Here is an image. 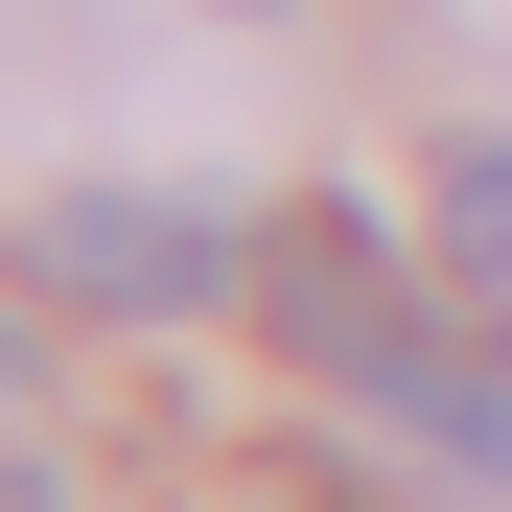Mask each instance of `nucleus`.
<instances>
[{"label": "nucleus", "instance_id": "obj_1", "mask_svg": "<svg viewBox=\"0 0 512 512\" xmlns=\"http://www.w3.org/2000/svg\"><path fill=\"white\" fill-rule=\"evenodd\" d=\"M24 280L47 303H117V326H187V303H256V233L163 210V187H47L24 210Z\"/></svg>", "mask_w": 512, "mask_h": 512}, {"label": "nucleus", "instance_id": "obj_2", "mask_svg": "<svg viewBox=\"0 0 512 512\" xmlns=\"http://www.w3.org/2000/svg\"><path fill=\"white\" fill-rule=\"evenodd\" d=\"M256 326H280V350L350 396L396 326H419V303H396V256H373V210H280V233H256Z\"/></svg>", "mask_w": 512, "mask_h": 512}, {"label": "nucleus", "instance_id": "obj_3", "mask_svg": "<svg viewBox=\"0 0 512 512\" xmlns=\"http://www.w3.org/2000/svg\"><path fill=\"white\" fill-rule=\"evenodd\" d=\"M350 396H373V419H419V443H443V466H489V489H512V373H466L443 326H396V350H373Z\"/></svg>", "mask_w": 512, "mask_h": 512}, {"label": "nucleus", "instance_id": "obj_4", "mask_svg": "<svg viewBox=\"0 0 512 512\" xmlns=\"http://www.w3.org/2000/svg\"><path fill=\"white\" fill-rule=\"evenodd\" d=\"M443 280H466V303H512V140H466V163H443Z\"/></svg>", "mask_w": 512, "mask_h": 512}]
</instances>
